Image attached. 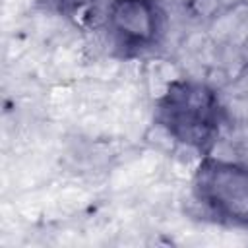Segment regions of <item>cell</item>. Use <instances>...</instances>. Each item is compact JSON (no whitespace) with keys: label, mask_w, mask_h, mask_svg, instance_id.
Instances as JSON below:
<instances>
[{"label":"cell","mask_w":248,"mask_h":248,"mask_svg":"<svg viewBox=\"0 0 248 248\" xmlns=\"http://www.w3.org/2000/svg\"><path fill=\"white\" fill-rule=\"evenodd\" d=\"M153 118L174 141L207 155L225 124V108L213 87L178 78L155 99Z\"/></svg>","instance_id":"obj_1"},{"label":"cell","mask_w":248,"mask_h":248,"mask_svg":"<svg viewBox=\"0 0 248 248\" xmlns=\"http://www.w3.org/2000/svg\"><path fill=\"white\" fill-rule=\"evenodd\" d=\"M192 198L202 213L225 227H248V167L238 161L202 155L192 174Z\"/></svg>","instance_id":"obj_2"},{"label":"cell","mask_w":248,"mask_h":248,"mask_svg":"<svg viewBox=\"0 0 248 248\" xmlns=\"http://www.w3.org/2000/svg\"><path fill=\"white\" fill-rule=\"evenodd\" d=\"M103 25L114 54L138 58L161 45L167 14L159 0H108Z\"/></svg>","instance_id":"obj_3"},{"label":"cell","mask_w":248,"mask_h":248,"mask_svg":"<svg viewBox=\"0 0 248 248\" xmlns=\"http://www.w3.org/2000/svg\"><path fill=\"white\" fill-rule=\"evenodd\" d=\"M52 4H56L60 10H68V8H74V6H78L81 0H50Z\"/></svg>","instance_id":"obj_4"}]
</instances>
